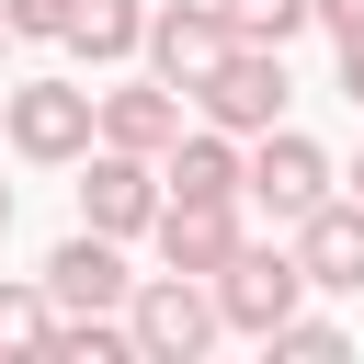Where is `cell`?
I'll use <instances>...</instances> for the list:
<instances>
[{"instance_id":"obj_1","label":"cell","mask_w":364,"mask_h":364,"mask_svg":"<svg viewBox=\"0 0 364 364\" xmlns=\"http://www.w3.org/2000/svg\"><path fill=\"white\" fill-rule=\"evenodd\" d=\"M0 136H11V159H34V171H80L91 159V136H102V91H80V80H11L0 91Z\"/></svg>"},{"instance_id":"obj_2","label":"cell","mask_w":364,"mask_h":364,"mask_svg":"<svg viewBox=\"0 0 364 364\" xmlns=\"http://www.w3.org/2000/svg\"><path fill=\"white\" fill-rule=\"evenodd\" d=\"M125 330H136V364H193V353H216L228 341V307H216V273H136V296H125Z\"/></svg>"},{"instance_id":"obj_3","label":"cell","mask_w":364,"mask_h":364,"mask_svg":"<svg viewBox=\"0 0 364 364\" xmlns=\"http://www.w3.org/2000/svg\"><path fill=\"white\" fill-rule=\"evenodd\" d=\"M216 307H228L239 341H273V330L307 307V262H296V239H239L228 273H216Z\"/></svg>"},{"instance_id":"obj_4","label":"cell","mask_w":364,"mask_h":364,"mask_svg":"<svg viewBox=\"0 0 364 364\" xmlns=\"http://www.w3.org/2000/svg\"><path fill=\"white\" fill-rule=\"evenodd\" d=\"M159 205H171L159 159H136V148H102V136H91V159H80V228H102V239H148V228H159Z\"/></svg>"},{"instance_id":"obj_5","label":"cell","mask_w":364,"mask_h":364,"mask_svg":"<svg viewBox=\"0 0 364 364\" xmlns=\"http://www.w3.org/2000/svg\"><path fill=\"white\" fill-rule=\"evenodd\" d=\"M284 102H296V80H284V46H228V68L193 91V114H205V125H228V136H262V125H284Z\"/></svg>"},{"instance_id":"obj_6","label":"cell","mask_w":364,"mask_h":364,"mask_svg":"<svg viewBox=\"0 0 364 364\" xmlns=\"http://www.w3.org/2000/svg\"><path fill=\"white\" fill-rule=\"evenodd\" d=\"M330 182H341V171H330L318 136H296V125H262V136H250V205H262L273 228H296L307 205H330Z\"/></svg>"},{"instance_id":"obj_7","label":"cell","mask_w":364,"mask_h":364,"mask_svg":"<svg viewBox=\"0 0 364 364\" xmlns=\"http://www.w3.org/2000/svg\"><path fill=\"white\" fill-rule=\"evenodd\" d=\"M228 11L216 0H148V68L171 80V91H205L216 68H228Z\"/></svg>"},{"instance_id":"obj_8","label":"cell","mask_w":364,"mask_h":364,"mask_svg":"<svg viewBox=\"0 0 364 364\" xmlns=\"http://www.w3.org/2000/svg\"><path fill=\"white\" fill-rule=\"evenodd\" d=\"M284 239H296V262H307V296H364V193L307 205Z\"/></svg>"},{"instance_id":"obj_9","label":"cell","mask_w":364,"mask_h":364,"mask_svg":"<svg viewBox=\"0 0 364 364\" xmlns=\"http://www.w3.org/2000/svg\"><path fill=\"white\" fill-rule=\"evenodd\" d=\"M159 182H171V193H205V205H239V193H250V136H228V125L193 114V125L159 148Z\"/></svg>"},{"instance_id":"obj_10","label":"cell","mask_w":364,"mask_h":364,"mask_svg":"<svg viewBox=\"0 0 364 364\" xmlns=\"http://www.w3.org/2000/svg\"><path fill=\"white\" fill-rule=\"evenodd\" d=\"M46 296H57V307H125V296H136V273H125V239H102V228H68V239L46 250Z\"/></svg>"},{"instance_id":"obj_11","label":"cell","mask_w":364,"mask_h":364,"mask_svg":"<svg viewBox=\"0 0 364 364\" xmlns=\"http://www.w3.org/2000/svg\"><path fill=\"white\" fill-rule=\"evenodd\" d=\"M182 102H193V91H171L159 68L114 80V91H102V148H136V159H159V148L182 136Z\"/></svg>"},{"instance_id":"obj_12","label":"cell","mask_w":364,"mask_h":364,"mask_svg":"<svg viewBox=\"0 0 364 364\" xmlns=\"http://www.w3.org/2000/svg\"><path fill=\"white\" fill-rule=\"evenodd\" d=\"M148 239H159V262H171V273H228V250H239L250 228H239V205H205V193H171Z\"/></svg>"},{"instance_id":"obj_13","label":"cell","mask_w":364,"mask_h":364,"mask_svg":"<svg viewBox=\"0 0 364 364\" xmlns=\"http://www.w3.org/2000/svg\"><path fill=\"white\" fill-rule=\"evenodd\" d=\"M68 57H80V68L148 57V0H80V11H68Z\"/></svg>"},{"instance_id":"obj_14","label":"cell","mask_w":364,"mask_h":364,"mask_svg":"<svg viewBox=\"0 0 364 364\" xmlns=\"http://www.w3.org/2000/svg\"><path fill=\"white\" fill-rule=\"evenodd\" d=\"M46 341H57L46 273H34V284H0V364H46Z\"/></svg>"},{"instance_id":"obj_15","label":"cell","mask_w":364,"mask_h":364,"mask_svg":"<svg viewBox=\"0 0 364 364\" xmlns=\"http://www.w3.org/2000/svg\"><path fill=\"white\" fill-rule=\"evenodd\" d=\"M216 11H228L239 46H296V34L318 23V0H216Z\"/></svg>"},{"instance_id":"obj_16","label":"cell","mask_w":364,"mask_h":364,"mask_svg":"<svg viewBox=\"0 0 364 364\" xmlns=\"http://www.w3.org/2000/svg\"><path fill=\"white\" fill-rule=\"evenodd\" d=\"M273 353H296V364H341V353H353V330H341V318H307V307H296V318L273 330Z\"/></svg>"},{"instance_id":"obj_17","label":"cell","mask_w":364,"mask_h":364,"mask_svg":"<svg viewBox=\"0 0 364 364\" xmlns=\"http://www.w3.org/2000/svg\"><path fill=\"white\" fill-rule=\"evenodd\" d=\"M0 11H11L23 46H68V11H80V0H0Z\"/></svg>"},{"instance_id":"obj_18","label":"cell","mask_w":364,"mask_h":364,"mask_svg":"<svg viewBox=\"0 0 364 364\" xmlns=\"http://www.w3.org/2000/svg\"><path fill=\"white\" fill-rule=\"evenodd\" d=\"M341 102L364 114V34H341Z\"/></svg>"},{"instance_id":"obj_19","label":"cell","mask_w":364,"mask_h":364,"mask_svg":"<svg viewBox=\"0 0 364 364\" xmlns=\"http://www.w3.org/2000/svg\"><path fill=\"white\" fill-rule=\"evenodd\" d=\"M318 23L330 34H364V0H318Z\"/></svg>"},{"instance_id":"obj_20","label":"cell","mask_w":364,"mask_h":364,"mask_svg":"<svg viewBox=\"0 0 364 364\" xmlns=\"http://www.w3.org/2000/svg\"><path fill=\"white\" fill-rule=\"evenodd\" d=\"M11 216H23V193H11V182H0V239H11Z\"/></svg>"},{"instance_id":"obj_21","label":"cell","mask_w":364,"mask_h":364,"mask_svg":"<svg viewBox=\"0 0 364 364\" xmlns=\"http://www.w3.org/2000/svg\"><path fill=\"white\" fill-rule=\"evenodd\" d=\"M11 46H23V34H11V11H0V57H11Z\"/></svg>"},{"instance_id":"obj_22","label":"cell","mask_w":364,"mask_h":364,"mask_svg":"<svg viewBox=\"0 0 364 364\" xmlns=\"http://www.w3.org/2000/svg\"><path fill=\"white\" fill-rule=\"evenodd\" d=\"M353 193H364V159H353Z\"/></svg>"}]
</instances>
